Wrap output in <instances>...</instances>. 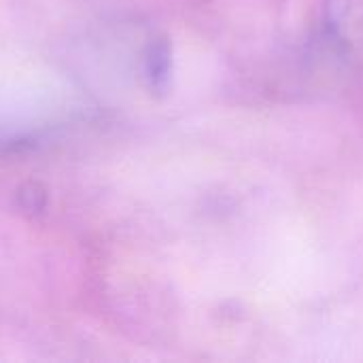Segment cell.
<instances>
[{
	"label": "cell",
	"instance_id": "cell-1",
	"mask_svg": "<svg viewBox=\"0 0 363 363\" xmlns=\"http://www.w3.org/2000/svg\"><path fill=\"white\" fill-rule=\"evenodd\" d=\"M323 32L353 64L362 60L363 0H328Z\"/></svg>",
	"mask_w": 363,
	"mask_h": 363
}]
</instances>
